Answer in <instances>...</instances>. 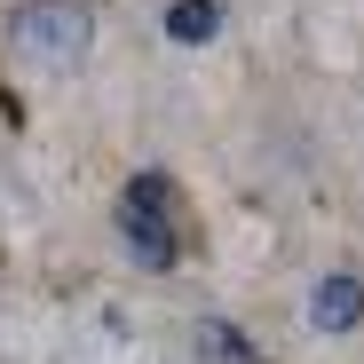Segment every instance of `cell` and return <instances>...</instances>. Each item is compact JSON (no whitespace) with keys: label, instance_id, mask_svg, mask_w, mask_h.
I'll return each instance as SVG.
<instances>
[{"label":"cell","instance_id":"4","mask_svg":"<svg viewBox=\"0 0 364 364\" xmlns=\"http://www.w3.org/2000/svg\"><path fill=\"white\" fill-rule=\"evenodd\" d=\"M198 356H206V364H262L246 341H237L230 317H206V325H198Z\"/></svg>","mask_w":364,"mask_h":364},{"label":"cell","instance_id":"5","mask_svg":"<svg viewBox=\"0 0 364 364\" xmlns=\"http://www.w3.org/2000/svg\"><path fill=\"white\" fill-rule=\"evenodd\" d=\"M166 32H174V40H214V32H222V0H174Z\"/></svg>","mask_w":364,"mask_h":364},{"label":"cell","instance_id":"3","mask_svg":"<svg viewBox=\"0 0 364 364\" xmlns=\"http://www.w3.org/2000/svg\"><path fill=\"white\" fill-rule=\"evenodd\" d=\"M309 317H317V333H356L364 325V277H325L317 293H309Z\"/></svg>","mask_w":364,"mask_h":364},{"label":"cell","instance_id":"1","mask_svg":"<svg viewBox=\"0 0 364 364\" xmlns=\"http://www.w3.org/2000/svg\"><path fill=\"white\" fill-rule=\"evenodd\" d=\"M119 237H127V254L151 277L182 269V254L198 246V214H191V198H182V182L166 166L127 174V191H119Z\"/></svg>","mask_w":364,"mask_h":364},{"label":"cell","instance_id":"2","mask_svg":"<svg viewBox=\"0 0 364 364\" xmlns=\"http://www.w3.org/2000/svg\"><path fill=\"white\" fill-rule=\"evenodd\" d=\"M95 32H103L95 0H16V9H9V55L24 72H40V80L87 72Z\"/></svg>","mask_w":364,"mask_h":364}]
</instances>
